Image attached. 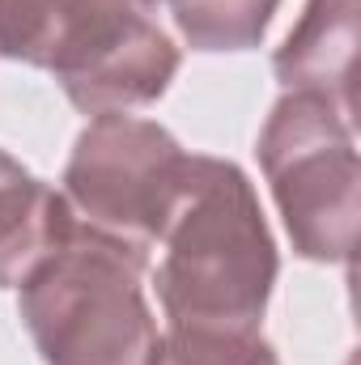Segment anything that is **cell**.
<instances>
[{
	"instance_id": "1",
	"label": "cell",
	"mask_w": 361,
	"mask_h": 365,
	"mask_svg": "<svg viewBox=\"0 0 361 365\" xmlns=\"http://www.w3.org/2000/svg\"><path fill=\"white\" fill-rule=\"evenodd\" d=\"M158 302L171 327L260 331L276 284V247L247 175L221 158H187L158 234Z\"/></svg>"
},
{
	"instance_id": "8",
	"label": "cell",
	"mask_w": 361,
	"mask_h": 365,
	"mask_svg": "<svg viewBox=\"0 0 361 365\" xmlns=\"http://www.w3.org/2000/svg\"><path fill=\"white\" fill-rule=\"evenodd\" d=\"M68 200L0 149V289L21 284L73 234Z\"/></svg>"
},
{
	"instance_id": "7",
	"label": "cell",
	"mask_w": 361,
	"mask_h": 365,
	"mask_svg": "<svg viewBox=\"0 0 361 365\" xmlns=\"http://www.w3.org/2000/svg\"><path fill=\"white\" fill-rule=\"evenodd\" d=\"M361 0H306L272 68L289 93H310L353 123V60Z\"/></svg>"
},
{
	"instance_id": "10",
	"label": "cell",
	"mask_w": 361,
	"mask_h": 365,
	"mask_svg": "<svg viewBox=\"0 0 361 365\" xmlns=\"http://www.w3.org/2000/svg\"><path fill=\"white\" fill-rule=\"evenodd\" d=\"M149 365H276L272 344L260 331L234 327H166Z\"/></svg>"
},
{
	"instance_id": "6",
	"label": "cell",
	"mask_w": 361,
	"mask_h": 365,
	"mask_svg": "<svg viewBox=\"0 0 361 365\" xmlns=\"http://www.w3.org/2000/svg\"><path fill=\"white\" fill-rule=\"evenodd\" d=\"M175 73H179V47L153 17H141L115 43H106L86 64L68 68L56 81L68 93V102L86 115H128L132 106L162 98Z\"/></svg>"
},
{
	"instance_id": "5",
	"label": "cell",
	"mask_w": 361,
	"mask_h": 365,
	"mask_svg": "<svg viewBox=\"0 0 361 365\" xmlns=\"http://www.w3.org/2000/svg\"><path fill=\"white\" fill-rule=\"evenodd\" d=\"M153 9L158 0H0V56L64 77Z\"/></svg>"
},
{
	"instance_id": "3",
	"label": "cell",
	"mask_w": 361,
	"mask_h": 365,
	"mask_svg": "<svg viewBox=\"0 0 361 365\" xmlns=\"http://www.w3.org/2000/svg\"><path fill=\"white\" fill-rule=\"evenodd\" d=\"M260 166L293 251L315 264H349L361 187L353 123L310 93H285L260 132Z\"/></svg>"
},
{
	"instance_id": "9",
	"label": "cell",
	"mask_w": 361,
	"mask_h": 365,
	"mask_svg": "<svg viewBox=\"0 0 361 365\" xmlns=\"http://www.w3.org/2000/svg\"><path fill=\"white\" fill-rule=\"evenodd\" d=\"M195 51H247L264 38L280 0H166Z\"/></svg>"
},
{
	"instance_id": "4",
	"label": "cell",
	"mask_w": 361,
	"mask_h": 365,
	"mask_svg": "<svg viewBox=\"0 0 361 365\" xmlns=\"http://www.w3.org/2000/svg\"><path fill=\"white\" fill-rule=\"evenodd\" d=\"M187 153L179 140L132 115H93L64 170L73 221L136 251H153L175 204Z\"/></svg>"
},
{
	"instance_id": "2",
	"label": "cell",
	"mask_w": 361,
	"mask_h": 365,
	"mask_svg": "<svg viewBox=\"0 0 361 365\" xmlns=\"http://www.w3.org/2000/svg\"><path fill=\"white\" fill-rule=\"evenodd\" d=\"M149 255L73 225L21 280V319L47 365H149L158 327L145 306Z\"/></svg>"
}]
</instances>
